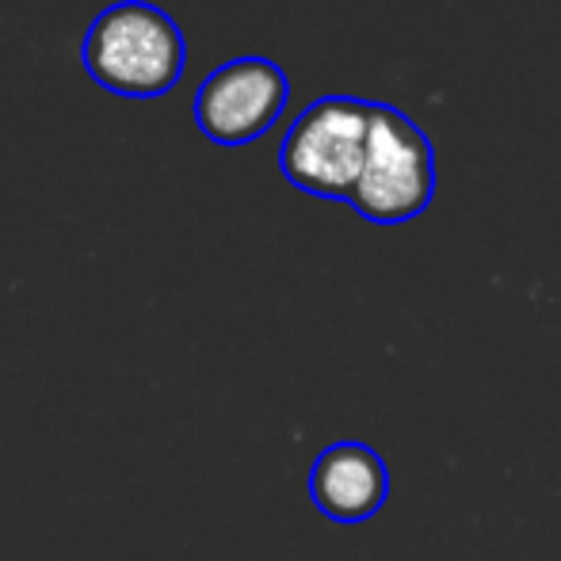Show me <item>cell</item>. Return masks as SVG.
Segmentation results:
<instances>
[{
	"mask_svg": "<svg viewBox=\"0 0 561 561\" xmlns=\"http://www.w3.org/2000/svg\"><path fill=\"white\" fill-rule=\"evenodd\" d=\"M81 61L100 89L126 100H157L184 77L187 43L164 8L149 0H118L92 20Z\"/></svg>",
	"mask_w": 561,
	"mask_h": 561,
	"instance_id": "6da1fadb",
	"label": "cell"
},
{
	"mask_svg": "<svg viewBox=\"0 0 561 561\" xmlns=\"http://www.w3.org/2000/svg\"><path fill=\"white\" fill-rule=\"evenodd\" d=\"M375 104L325 96L290 123L279 146V169L295 187L321 199H352L367 161Z\"/></svg>",
	"mask_w": 561,
	"mask_h": 561,
	"instance_id": "7a4b0ae2",
	"label": "cell"
},
{
	"mask_svg": "<svg viewBox=\"0 0 561 561\" xmlns=\"http://www.w3.org/2000/svg\"><path fill=\"white\" fill-rule=\"evenodd\" d=\"M432 192H436V161L424 130L409 115L375 104L367 161L347 203L370 222L398 226L421 215L432 203Z\"/></svg>",
	"mask_w": 561,
	"mask_h": 561,
	"instance_id": "3957f363",
	"label": "cell"
},
{
	"mask_svg": "<svg viewBox=\"0 0 561 561\" xmlns=\"http://www.w3.org/2000/svg\"><path fill=\"white\" fill-rule=\"evenodd\" d=\"M287 96V73L275 61L233 58L195 92V126L218 146H244L279 123Z\"/></svg>",
	"mask_w": 561,
	"mask_h": 561,
	"instance_id": "277c9868",
	"label": "cell"
},
{
	"mask_svg": "<svg viewBox=\"0 0 561 561\" xmlns=\"http://www.w3.org/2000/svg\"><path fill=\"white\" fill-rule=\"evenodd\" d=\"M310 496L336 524H363L390 496V473L367 444H333L310 470Z\"/></svg>",
	"mask_w": 561,
	"mask_h": 561,
	"instance_id": "5b68a950",
	"label": "cell"
}]
</instances>
